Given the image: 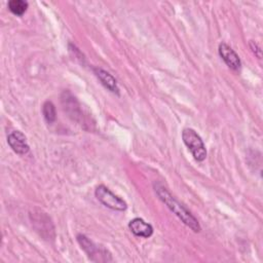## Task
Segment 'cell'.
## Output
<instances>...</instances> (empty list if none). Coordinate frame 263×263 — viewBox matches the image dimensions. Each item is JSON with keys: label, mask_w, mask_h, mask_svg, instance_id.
Listing matches in <instances>:
<instances>
[{"label": "cell", "mask_w": 263, "mask_h": 263, "mask_svg": "<svg viewBox=\"0 0 263 263\" xmlns=\"http://www.w3.org/2000/svg\"><path fill=\"white\" fill-rule=\"evenodd\" d=\"M154 190L159 199L173 212L186 226H188L194 232L200 231V225L197 219L181 203L179 202L171 192L160 183H154Z\"/></svg>", "instance_id": "cell-1"}, {"label": "cell", "mask_w": 263, "mask_h": 263, "mask_svg": "<svg viewBox=\"0 0 263 263\" xmlns=\"http://www.w3.org/2000/svg\"><path fill=\"white\" fill-rule=\"evenodd\" d=\"M182 139L195 160L202 161L205 159L206 149L204 143L200 136L193 128H184L182 132Z\"/></svg>", "instance_id": "cell-2"}, {"label": "cell", "mask_w": 263, "mask_h": 263, "mask_svg": "<svg viewBox=\"0 0 263 263\" xmlns=\"http://www.w3.org/2000/svg\"><path fill=\"white\" fill-rule=\"evenodd\" d=\"M77 241L81 249L86 253L88 258L95 262H108L112 261L111 255L108 251L99 248L93 241H91L87 236L83 234L77 235Z\"/></svg>", "instance_id": "cell-3"}, {"label": "cell", "mask_w": 263, "mask_h": 263, "mask_svg": "<svg viewBox=\"0 0 263 263\" xmlns=\"http://www.w3.org/2000/svg\"><path fill=\"white\" fill-rule=\"evenodd\" d=\"M30 218L34 228L44 239L48 240L54 237V226L46 213L35 210L30 214Z\"/></svg>", "instance_id": "cell-4"}, {"label": "cell", "mask_w": 263, "mask_h": 263, "mask_svg": "<svg viewBox=\"0 0 263 263\" xmlns=\"http://www.w3.org/2000/svg\"><path fill=\"white\" fill-rule=\"evenodd\" d=\"M95 195L97 199L103 203L105 206L114 211H124L127 205L126 202L119 196L115 195L109 188L104 185H100L96 188Z\"/></svg>", "instance_id": "cell-5"}, {"label": "cell", "mask_w": 263, "mask_h": 263, "mask_svg": "<svg viewBox=\"0 0 263 263\" xmlns=\"http://www.w3.org/2000/svg\"><path fill=\"white\" fill-rule=\"evenodd\" d=\"M7 143L10 148L20 155H25L30 150L26 136L20 130H13L8 134Z\"/></svg>", "instance_id": "cell-6"}, {"label": "cell", "mask_w": 263, "mask_h": 263, "mask_svg": "<svg viewBox=\"0 0 263 263\" xmlns=\"http://www.w3.org/2000/svg\"><path fill=\"white\" fill-rule=\"evenodd\" d=\"M219 54L226 63V65L232 70H239L241 63L238 54L226 43L222 42L219 44Z\"/></svg>", "instance_id": "cell-7"}, {"label": "cell", "mask_w": 263, "mask_h": 263, "mask_svg": "<svg viewBox=\"0 0 263 263\" xmlns=\"http://www.w3.org/2000/svg\"><path fill=\"white\" fill-rule=\"evenodd\" d=\"M129 230L139 237L148 238L153 233V227L151 224L145 222L142 218H134L128 223Z\"/></svg>", "instance_id": "cell-8"}, {"label": "cell", "mask_w": 263, "mask_h": 263, "mask_svg": "<svg viewBox=\"0 0 263 263\" xmlns=\"http://www.w3.org/2000/svg\"><path fill=\"white\" fill-rule=\"evenodd\" d=\"M93 73L106 88H108L110 91H112L114 93H117V95L119 93L117 81L109 72H107L106 70H104L102 68L97 67V68H93Z\"/></svg>", "instance_id": "cell-9"}, {"label": "cell", "mask_w": 263, "mask_h": 263, "mask_svg": "<svg viewBox=\"0 0 263 263\" xmlns=\"http://www.w3.org/2000/svg\"><path fill=\"white\" fill-rule=\"evenodd\" d=\"M7 6H8V9L13 14H15V15H23L26 12L29 4L25 0H10L8 2Z\"/></svg>", "instance_id": "cell-10"}, {"label": "cell", "mask_w": 263, "mask_h": 263, "mask_svg": "<svg viewBox=\"0 0 263 263\" xmlns=\"http://www.w3.org/2000/svg\"><path fill=\"white\" fill-rule=\"evenodd\" d=\"M42 114H43L44 119L48 123H52L55 120L57 113H55V107L52 102H50V101L44 102V104L42 106Z\"/></svg>", "instance_id": "cell-11"}, {"label": "cell", "mask_w": 263, "mask_h": 263, "mask_svg": "<svg viewBox=\"0 0 263 263\" xmlns=\"http://www.w3.org/2000/svg\"><path fill=\"white\" fill-rule=\"evenodd\" d=\"M250 46L252 48V51L257 55V58L261 59V48H260V46L253 40L250 41Z\"/></svg>", "instance_id": "cell-12"}]
</instances>
